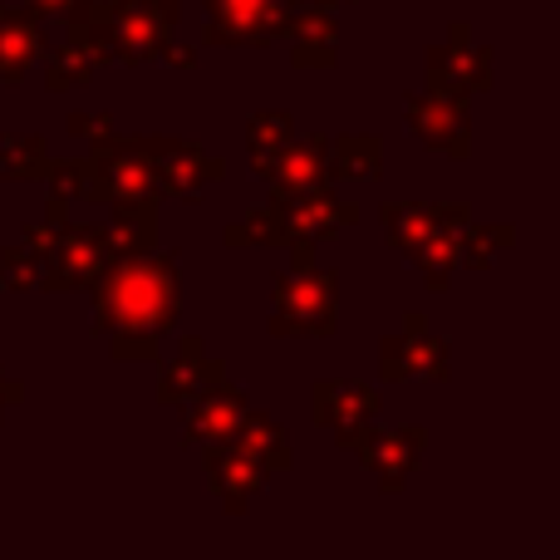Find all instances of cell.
Here are the masks:
<instances>
[{"label":"cell","instance_id":"30","mask_svg":"<svg viewBox=\"0 0 560 560\" xmlns=\"http://www.w3.org/2000/svg\"><path fill=\"white\" fill-rule=\"evenodd\" d=\"M39 276H45V261L15 236V246L0 252V290H5V295L10 290H39Z\"/></svg>","mask_w":560,"mask_h":560},{"label":"cell","instance_id":"18","mask_svg":"<svg viewBox=\"0 0 560 560\" xmlns=\"http://www.w3.org/2000/svg\"><path fill=\"white\" fill-rule=\"evenodd\" d=\"M266 183H271V202L305 192V187H325L329 183V133L290 138V143L276 153Z\"/></svg>","mask_w":560,"mask_h":560},{"label":"cell","instance_id":"22","mask_svg":"<svg viewBox=\"0 0 560 560\" xmlns=\"http://www.w3.org/2000/svg\"><path fill=\"white\" fill-rule=\"evenodd\" d=\"M232 443L242 447L246 457H256V463H261L271 477H280V472H290V467H295V447H290V433L276 423L271 413H261V408H246V418L236 423Z\"/></svg>","mask_w":560,"mask_h":560},{"label":"cell","instance_id":"1","mask_svg":"<svg viewBox=\"0 0 560 560\" xmlns=\"http://www.w3.org/2000/svg\"><path fill=\"white\" fill-rule=\"evenodd\" d=\"M89 305L94 335L108 345V354L128 364H158L163 339L183 319V261L173 252L118 256L89 285Z\"/></svg>","mask_w":560,"mask_h":560},{"label":"cell","instance_id":"8","mask_svg":"<svg viewBox=\"0 0 560 560\" xmlns=\"http://www.w3.org/2000/svg\"><path fill=\"white\" fill-rule=\"evenodd\" d=\"M378 378H384V384H404V378L447 384V378H453V345L428 329L423 310H408L404 329L378 339Z\"/></svg>","mask_w":560,"mask_h":560},{"label":"cell","instance_id":"4","mask_svg":"<svg viewBox=\"0 0 560 560\" xmlns=\"http://www.w3.org/2000/svg\"><path fill=\"white\" fill-rule=\"evenodd\" d=\"M271 202V197H266ZM276 207V222H280V252H290V271H305L315 266V252L325 242H335L339 232L359 222V207L349 197L335 192V183L325 187H305L295 197H280Z\"/></svg>","mask_w":560,"mask_h":560},{"label":"cell","instance_id":"5","mask_svg":"<svg viewBox=\"0 0 560 560\" xmlns=\"http://www.w3.org/2000/svg\"><path fill=\"white\" fill-rule=\"evenodd\" d=\"M89 163H94V202L98 207H118V202L124 207H163L143 133L98 138V143H89Z\"/></svg>","mask_w":560,"mask_h":560},{"label":"cell","instance_id":"20","mask_svg":"<svg viewBox=\"0 0 560 560\" xmlns=\"http://www.w3.org/2000/svg\"><path fill=\"white\" fill-rule=\"evenodd\" d=\"M447 212H453V202H384L378 207V226H384V242L413 261L418 246L447 222Z\"/></svg>","mask_w":560,"mask_h":560},{"label":"cell","instance_id":"28","mask_svg":"<svg viewBox=\"0 0 560 560\" xmlns=\"http://www.w3.org/2000/svg\"><path fill=\"white\" fill-rule=\"evenodd\" d=\"M222 242L232 252H280V222H276V207L261 202L242 217V222H226L222 226Z\"/></svg>","mask_w":560,"mask_h":560},{"label":"cell","instance_id":"25","mask_svg":"<svg viewBox=\"0 0 560 560\" xmlns=\"http://www.w3.org/2000/svg\"><path fill=\"white\" fill-rule=\"evenodd\" d=\"M290 138H295V118H290L285 108H261V114H252V124H246V153H252L256 177H271L276 153Z\"/></svg>","mask_w":560,"mask_h":560},{"label":"cell","instance_id":"7","mask_svg":"<svg viewBox=\"0 0 560 560\" xmlns=\"http://www.w3.org/2000/svg\"><path fill=\"white\" fill-rule=\"evenodd\" d=\"M108 261H118L108 222H65V232L55 236V246H49V256H45L39 290H45V295L89 290L98 276L108 271Z\"/></svg>","mask_w":560,"mask_h":560},{"label":"cell","instance_id":"24","mask_svg":"<svg viewBox=\"0 0 560 560\" xmlns=\"http://www.w3.org/2000/svg\"><path fill=\"white\" fill-rule=\"evenodd\" d=\"M516 246V226L512 222H467L463 242H457V271H492L506 252Z\"/></svg>","mask_w":560,"mask_h":560},{"label":"cell","instance_id":"32","mask_svg":"<svg viewBox=\"0 0 560 560\" xmlns=\"http://www.w3.org/2000/svg\"><path fill=\"white\" fill-rule=\"evenodd\" d=\"M20 404H25V378L0 374V423H5L10 408H20Z\"/></svg>","mask_w":560,"mask_h":560},{"label":"cell","instance_id":"35","mask_svg":"<svg viewBox=\"0 0 560 560\" xmlns=\"http://www.w3.org/2000/svg\"><path fill=\"white\" fill-rule=\"evenodd\" d=\"M325 5H354V0H325Z\"/></svg>","mask_w":560,"mask_h":560},{"label":"cell","instance_id":"3","mask_svg":"<svg viewBox=\"0 0 560 560\" xmlns=\"http://www.w3.org/2000/svg\"><path fill=\"white\" fill-rule=\"evenodd\" d=\"M271 329L276 339H329L339 329V271L305 266L271 280Z\"/></svg>","mask_w":560,"mask_h":560},{"label":"cell","instance_id":"11","mask_svg":"<svg viewBox=\"0 0 560 560\" xmlns=\"http://www.w3.org/2000/svg\"><path fill=\"white\" fill-rule=\"evenodd\" d=\"M148 138V158H153V173H158V192L163 202H192L202 197L212 183L226 177V163L217 153H207L202 143L192 138H163V133H143Z\"/></svg>","mask_w":560,"mask_h":560},{"label":"cell","instance_id":"26","mask_svg":"<svg viewBox=\"0 0 560 560\" xmlns=\"http://www.w3.org/2000/svg\"><path fill=\"white\" fill-rule=\"evenodd\" d=\"M49 148L39 133H5L0 138V177L5 183H45Z\"/></svg>","mask_w":560,"mask_h":560},{"label":"cell","instance_id":"27","mask_svg":"<svg viewBox=\"0 0 560 560\" xmlns=\"http://www.w3.org/2000/svg\"><path fill=\"white\" fill-rule=\"evenodd\" d=\"M39 59H45V89H49V94H69V89H84L89 79L98 74V65L74 45V39H65V45L45 49Z\"/></svg>","mask_w":560,"mask_h":560},{"label":"cell","instance_id":"19","mask_svg":"<svg viewBox=\"0 0 560 560\" xmlns=\"http://www.w3.org/2000/svg\"><path fill=\"white\" fill-rule=\"evenodd\" d=\"M39 55H45L39 15H30V5H0V79L25 84Z\"/></svg>","mask_w":560,"mask_h":560},{"label":"cell","instance_id":"10","mask_svg":"<svg viewBox=\"0 0 560 560\" xmlns=\"http://www.w3.org/2000/svg\"><path fill=\"white\" fill-rule=\"evenodd\" d=\"M349 453H354L359 467L378 482V492L398 497L408 482H413V472L428 457V428L423 423H404V428H374L369 423Z\"/></svg>","mask_w":560,"mask_h":560},{"label":"cell","instance_id":"34","mask_svg":"<svg viewBox=\"0 0 560 560\" xmlns=\"http://www.w3.org/2000/svg\"><path fill=\"white\" fill-rule=\"evenodd\" d=\"M30 5V15H39V20H49V15H65L69 5H79V0H25Z\"/></svg>","mask_w":560,"mask_h":560},{"label":"cell","instance_id":"13","mask_svg":"<svg viewBox=\"0 0 560 560\" xmlns=\"http://www.w3.org/2000/svg\"><path fill=\"white\" fill-rule=\"evenodd\" d=\"M378 408H384L378 388L354 384V378H319L310 388V418H315V428H329L335 447H345V453L359 443L369 423H378Z\"/></svg>","mask_w":560,"mask_h":560},{"label":"cell","instance_id":"29","mask_svg":"<svg viewBox=\"0 0 560 560\" xmlns=\"http://www.w3.org/2000/svg\"><path fill=\"white\" fill-rule=\"evenodd\" d=\"M45 183L49 197H59V202H94V163L89 158H49Z\"/></svg>","mask_w":560,"mask_h":560},{"label":"cell","instance_id":"21","mask_svg":"<svg viewBox=\"0 0 560 560\" xmlns=\"http://www.w3.org/2000/svg\"><path fill=\"white\" fill-rule=\"evenodd\" d=\"M472 222V207L467 202H453V212H447V222L438 226L433 236H428L423 246H418L413 266L418 276H423V285L433 290V295H447L453 290V276H457V242H463V226Z\"/></svg>","mask_w":560,"mask_h":560},{"label":"cell","instance_id":"16","mask_svg":"<svg viewBox=\"0 0 560 560\" xmlns=\"http://www.w3.org/2000/svg\"><path fill=\"white\" fill-rule=\"evenodd\" d=\"M158 364H163V359H158ZM217 378H226V364L207 354L202 335H183L177 339V354L167 359L163 374H158V404L173 408V413H183V408L192 404L202 388H212Z\"/></svg>","mask_w":560,"mask_h":560},{"label":"cell","instance_id":"17","mask_svg":"<svg viewBox=\"0 0 560 560\" xmlns=\"http://www.w3.org/2000/svg\"><path fill=\"white\" fill-rule=\"evenodd\" d=\"M290 39V69H335L339 65V15L325 0H310V5H295L285 20Z\"/></svg>","mask_w":560,"mask_h":560},{"label":"cell","instance_id":"9","mask_svg":"<svg viewBox=\"0 0 560 560\" xmlns=\"http://www.w3.org/2000/svg\"><path fill=\"white\" fill-rule=\"evenodd\" d=\"M207 25L202 45L207 49H256L276 45L285 35V20L300 0H202Z\"/></svg>","mask_w":560,"mask_h":560},{"label":"cell","instance_id":"33","mask_svg":"<svg viewBox=\"0 0 560 560\" xmlns=\"http://www.w3.org/2000/svg\"><path fill=\"white\" fill-rule=\"evenodd\" d=\"M163 65H173V69H192V65H197V45H177V39H173V45L163 49Z\"/></svg>","mask_w":560,"mask_h":560},{"label":"cell","instance_id":"14","mask_svg":"<svg viewBox=\"0 0 560 560\" xmlns=\"http://www.w3.org/2000/svg\"><path fill=\"white\" fill-rule=\"evenodd\" d=\"M197 453H202L207 487L217 492L226 516H246L266 497V487H271V472H266L256 457H246L236 443H207V447H197Z\"/></svg>","mask_w":560,"mask_h":560},{"label":"cell","instance_id":"23","mask_svg":"<svg viewBox=\"0 0 560 560\" xmlns=\"http://www.w3.org/2000/svg\"><path fill=\"white\" fill-rule=\"evenodd\" d=\"M384 177V138L339 133L329 138V183H378Z\"/></svg>","mask_w":560,"mask_h":560},{"label":"cell","instance_id":"15","mask_svg":"<svg viewBox=\"0 0 560 560\" xmlns=\"http://www.w3.org/2000/svg\"><path fill=\"white\" fill-rule=\"evenodd\" d=\"M246 408H252L246 388H236L232 378H217L212 388H202V394L183 408V443L187 447L232 443V433H236V423L246 418Z\"/></svg>","mask_w":560,"mask_h":560},{"label":"cell","instance_id":"12","mask_svg":"<svg viewBox=\"0 0 560 560\" xmlns=\"http://www.w3.org/2000/svg\"><path fill=\"white\" fill-rule=\"evenodd\" d=\"M404 114H408L413 138L428 153H443V158H453V163H463V158L472 153V98H453V94L423 89V94H413L404 104Z\"/></svg>","mask_w":560,"mask_h":560},{"label":"cell","instance_id":"2","mask_svg":"<svg viewBox=\"0 0 560 560\" xmlns=\"http://www.w3.org/2000/svg\"><path fill=\"white\" fill-rule=\"evenodd\" d=\"M183 25V0H79L65 10V39H74L98 69L163 65Z\"/></svg>","mask_w":560,"mask_h":560},{"label":"cell","instance_id":"31","mask_svg":"<svg viewBox=\"0 0 560 560\" xmlns=\"http://www.w3.org/2000/svg\"><path fill=\"white\" fill-rule=\"evenodd\" d=\"M65 128L79 138V143H98V138L114 133V114H108V108H98V114H69Z\"/></svg>","mask_w":560,"mask_h":560},{"label":"cell","instance_id":"6","mask_svg":"<svg viewBox=\"0 0 560 560\" xmlns=\"http://www.w3.org/2000/svg\"><path fill=\"white\" fill-rule=\"evenodd\" d=\"M423 89L453 94V98H477V94H487V89H497L492 45H482L467 20H453L447 39L428 49V59H423Z\"/></svg>","mask_w":560,"mask_h":560}]
</instances>
